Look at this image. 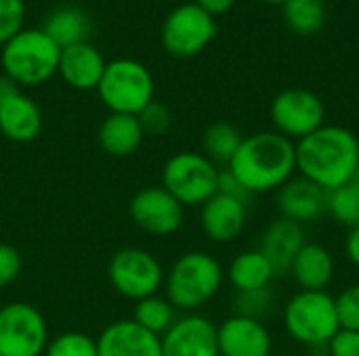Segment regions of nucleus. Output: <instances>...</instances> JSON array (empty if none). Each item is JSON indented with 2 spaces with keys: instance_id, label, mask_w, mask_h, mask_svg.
<instances>
[{
  "instance_id": "obj_1",
  "label": "nucleus",
  "mask_w": 359,
  "mask_h": 356,
  "mask_svg": "<svg viewBox=\"0 0 359 356\" xmlns=\"http://www.w3.org/2000/svg\"><path fill=\"white\" fill-rule=\"evenodd\" d=\"M227 172L248 195L278 191L297 174V143L276 130L244 136Z\"/></svg>"
},
{
  "instance_id": "obj_2",
  "label": "nucleus",
  "mask_w": 359,
  "mask_h": 356,
  "mask_svg": "<svg viewBox=\"0 0 359 356\" xmlns=\"http://www.w3.org/2000/svg\"><path fill=\"white\" fill-rule=\"evenodd\" d=\"M359 168V138L343 126L324 124L297 143V174L326 193L347 185Z\"/></svg>"
},
{
  "instance_id": "obj_3",
  "label": "nucleus",
  "mask_w": 359,
  "mask_h": 356,
  "mask_svg": "<svg viewBox=\"0 0 359 356\" xmlns=\"http://www.w3.org/2000/svg\"><path fill=\"white\" fill-rule=\"evenodd\" d=\"M225 269L206 252H185L179 256L164 277L166 300L177 313H196L206 306L223 287Z\"/></svg>"
},
{
  "instance_id": "obj_4",
  "label": "nucleus",
  "mask_w": 359,
  "mask_h": 356,
  "mask_svg": "<svg viewBox=\"0 0 359 356\" xmlns=\"http://www.w3.org/2000/svg\"><path fill=\"white\" fill-rule=\"evenodd\" d=\"M61 48L44 29H21L0 52L4 76L17 86H38L50 80L59 69Z\"/></svg>"
},
{
  "instance_id": "obj_5",
  "label": "nucleus",
  "mask_w": 359,
  "mask_h": 356,
  "mask_svg": "<svg viewBox=\"0 0 359 356\" xmlns=\"http://www.w3.org/2000/svg\"><path fill=\"white\" fill-rule=\"evenodd\" d=\"M282 319L286 334L307 348H326L341 329L337 300L328 292L299 290L286 302Z\"/></svg>"
},
{
  "instance_id": "obj_6",
  "label": "nucleus",
  "mask_w": 359,
  "mask_h": 356,
  "mask_svg": "<svg viewBox=\"0 0 359 356\" xmlns=\"http://www.w3.org/2000/svg\"><path fill=\"white\" fill-rule=\"evenodd\" d=\"M221 170L204 153H175L162 168V187L183 206L202 208L219 191Z\"/></svg>"
},
{
  "instance_id": "obj_7",
  "label": "nucleus",
  "mask_w": 359,
  "mask_h": 356,
  "mask_svg": "<svg viewBox=\"0 0 359 356\" xmlns=\"http://www.w3.org/2000/svg\"><path fill=\"white\" fill-rule=\"evenodd\" d=\"M151 71L135 59H118L107 63L97 92L111 113L137 115L154 101Z\"/></svg>"
},
{
  "instance_id": "obj_8",
  "label": "nucleus",
  "mask_w": 359,
  "mask_h": 356,
  "mask_svg": "<svg viewBox=\"0 0 359 356\" xmlns=\"http://www.w3.org/2000/svg\"><path fill=\"white\" fill-rule=\"evenodd\" d=\"M107 277L111 287L133 300H145L160 294L164 287V269L160 260L143 248H122L118 250L107 266Z\"/></svg>"
},
{
  "instance_id": "obj_9",
  "label": "nucleus",
  "mask_w": 359,
  "mask_h": 356,
  "mask_svg": "<svg viewBox=\"0 0 359 356\" xmlns=\"http://www.w3.org/2000/svg\"><path fill=\"white\" fill-rule=\"evenodd\" d=\"M46 346L48 327L34 304L8 302L0 308V356H42Z\"/></svg>"
},
{
  "instance_id": "obj_10",
  "label": "nucleus",
  "mask_w": 359,
  "mask_h": 356,
  "mask_svg": "<svg viewBox=\"0 0 359 356\" xmlns=\"http://www.w3.org/2000/svg\"><path fill=\"white\" fill-rule=\"evenodd\" d=\"M269 118L278 134L299 143L324 126L326 107L322 99L307 88H286L271 101Z\"/></svg>"
},
{
  "instance_id": "obj_11",
  "label": "nucleus",
  "mask_w": 359,
  "mask_h": 356,
  "mask_svg": "<svg viewBox=\"0 0 359 356\" xmlns=\"http://www.w3.org/2000/svg\"><path fill=\"white\" fill-rule=\"evenodd\" d=\"M217 36V21L196 2L177 6L162 25V46L177 59L202 52Z\"/></svg>"
},
{
  "instance_id": "obj_12",
  "label": "nucleus",
  "mask_w": 359,
  "mask_h": 356,
  "mask_svg": "<svg viewBox=\"0 0 359 356\" xmlns=\"http://www.w3.org/2000/svg\"><path fill=\"white\" fill-rule=\"evenodd\" d=\"M133 222L154 237L175 235L185 220V208L160 185L137 191L128 204Z\"/></svg>"
},
{
  "instance_id": "obj_13",
  "label": "nucleus",
  "mask_w": 359,
  "mask_h": 356,
  "mask_svg": "<svg viewBox=\"0 0 359 356\" xmlns=\"http://www.w3.org/2000/svg\"><path fill=\"white\" fill-rule=\"evenodd\" d=\"M160 342L162 356H219L217 325L196 313L179 317Z\"/></svg>"
},
{
  "instance_id": "obj_14",
  "label": "nucleus",
  "mask_w": 359,
  "mask_h": 356,
  "mask_svg": "<svg viewBox=\"0 0 359 356\" xmlns=\"http://www.w3.org/2000/svg\"><path fill=\"white\" fill-rule=\"evenodd\" d=\"M246 201L248 199H242L238 195L217 191L200 208V227L204 235L215 243L236 241L246 229V218H248Z\"/></svg>"
},
{
  "instance_id": "obj_15",
  "label": "nucleus",
  "mask_w": 359,
  "mask_h": 356,
  "mask_svg": "<svg viewBox=\"0 0 359 356\" xmlns=\"http://www.w3.org/2000/svg\"><path fill=\"white\" fill-rule=\"evenodd\" d=\"M219 356H271L273 340L263 321L231 315L217 327Z\"/></svg>"
},
{
  "instance_id": "obj_16",
  "label": "nucleus",
  "mask_w": 359,
  "mask_h": 356,
  "mask_svg": "<svg viewBox=\"0 0 359 356\" xmlns=\"http://www.w3.org/2000/svg\"><path fill=\"white\" fill-rule=\"evenodd\" d=\"M280 216L297 225H307L322 218L328 210V193L301 174H294L278 189Z\"/></svg>"
},
{
  "instance_id": "obj_17",
  "label": "nucleus",
  "mask_w": 359,
  "mask_h": 356,
  "mask_svg": "<svg viewBox=\"0 0 359 356\" xmlns=\"http://www.w3.org/2000/svg\"><path fill=\"white\" fill-rule=\"evenodd\" d=\"M97 356H162V342L133 319H122L101 332Z\"/></svg>"
},
{
  "instance_id": "obj_18",
  "label": "nucleus",
  "mask_w": 359,
  "mask_h": 356,
  "mask_svg": "<svg viewBox=\"0 0 359 356\" xmlns=\"http://www.w3.org/2000/svg\"><path fill=\"white\" fill-rule=\"evenodd\" d=\"M105 67L107 61L103 59L101 50L88 42H80L61 48L57 73L76 90H93L99 86Z\"/></svg>"
},
{
  "instance_id": "obj_19",
  "label": "nucleus",
  "mask_w": 359,
  "mask_h": 356,
  "mask_svg": "<svg viewBox=\"0 0 359 356\" xmlns=\"http://www.w3.org/2000/svg\"><path fill=\"white\" fill-rule=\"evenodd\" d=\"M305 243L307 241L303 225H297L280 216L265 229L259 250L267 256L276 275H286L290 273V266Z\"/></svg>"
},
{
  "instance_id": "obj_20",
  "label": "nucleus",
  "mask_w": 359,
  "mask_h": 356,
  "mask_svg": "<svg viewBox=\"0 0 359 356\" xmlns=\"http://www.w3.org/2000/svg\"><path fill=\"white\" fill-rule=\"evenodd\" d=\"M290 275L303 292H328V285L337 275V262L328 248L316 241H307L297 254L290 266Z\"/></svg>"
},
{
  "instance_id": "obj_21",
  "label": "nucleus",
  "mask_w": 359,
  "mask_h": 356,
  "mask_svg": "<svg viewBox=\"0 0 359 356\" xmlns=\"http://www.w3.org/2000/svg\"><path fill=\"white\" fill-rule=\"evenodd\" d=\"M42 130L40 107L21 90L0 101V132L13 143H32Z\"/></svg>"
},
{
  "instance_id": "obj_22",
  "label": "nucleus",
  "mask_w": 359,
  "mask_h": 356,
  "mask_svg": "<svg viewBox=\"0 0 359 356\" xmlns=\"http://www.w3.org/2000/svg\"><path fill=\"white\" fill-rule=\"evenodd\" d=\"M99 145L111 157H128L139 151L145 134L137 115L109 113L99 126Z\"/></svg>"
},
{
  "instance_id": "obj_23",
  "label": "nucleus",
  "mask_w": 359,
  "mask_h": 356,
  "mask_svg": "<svg viewBox=\"0 0 359 356\" xmlns=\"http://www.w3.org/2000/svg\"><path fill=\"white\" fill-rule=\"evenodd\" d=\"M225 275L238 294H248V292L267 290L276 277V271L271 262L267 260V256L257 248V250H246L238 254L229 262Z\"/></svg>"
},
{
  "instance_id": "obj_24",
  "label": "nucleus",
  "mask_w": 359,
  "mask_h": 356,
  "mask_svg": "<svg viewBox=\"0 0 359 356\" xmlns=\"http://www.w3.org/2000/svg\"><path fill=\"white\" fill-rule=\"evenodd\" d=\"M50 40L59 46H72V44H80V42H88L90 36V17L86 15L84 8L74 6V4H65L55 8L42 27Z\"/></svg>"
},
{
  "instance_id": "obj_25",
  "label": "nucleus",
  "mask_w": 359,
  "mask_h": 356,
  "mask_svg": "<svg viewBox=\"0 0 359 356\" xmlns=\"http://www.w3.org/2000/svg\"><path fill=\"white\" fill-rule=\"evenodd\" d=\"M242 141H244V136L240 134V130L233 124L215 122L204 130V136H202L204 155L212 164H227L229 166V162L238 153Z\"/></svg>"
},
{
  "instance_id": "obj_26",
  "label": "nucleus",
  "mask_w": 359,
  "mask_h": 356,
  "mask_svg": "<svg viewBox=\"0 0 359 356\" xmlns=\"http://www.w3.org/2000/svg\"><path fill=\"white\" fill-rule=\"evenodd\" d=\"M177 319H179L177 308L166 300V296L156 294V296L135 302L133 321L156 336H164Z\"/></svg>"
},
{
  "instance_id": "obj_27",
  "label": "nucleus",
  "mask_w": 359,
  "mask_h": 356,
  "mask_svg": "<svg viewBox=\"0 0 359 356\" xmlns=\"http://www.w3.org/2000/svg\"><path fill=\"white\" fill-rule=\"evenodd\" d=\"M282 6L286 25L301 36L318 34L326 21L324 0H286Z\"/></svg>"
},
{
  "instance_id": "obj_28",
  "label": "nucleus",
  "mask_w": 359,
  "mask_h": 356,
  "mask_svg": "<svg viewBox=\"0 0 359 356\" xmlns=\"http://www.w3.org/2000/svg\"><path fill=\"white\" fill-rule=\"evenodd\" d=\"M326 214H330L339 225L345 227H355L359 225V189L355 185L347 183L334 191L328 193V210Z\"/></svg>"
},
{
  "instance_id": "obj_29",
  "label": "nucleus",
  "mask_w": 359,
  "mask_h": 356,
  "mask_svg": "<svg viewBox=\"0 0 359 356\" xmlns=\"http://www.w3.org/2000/svg\"><path fill=\"white\" fill-rule=\"evenodd\" d=\"M42 356H97V340L82 332H65L48 340Z\"/></svg>"
},
{
  "instance_id": "obj_30",
  "label": "nucleus",
  "mask_w": 359,
  "mask_h": 356,
  "mask_svg": "<svg viewBox=\"0 0 359 356\" xmlns=\"http://www.w3.org/2000/svg\"><path fill=\"white\" fill-rule=\"evenodd\" d=\"M137 120L145 136H162L170 130V124H172V115L168 107L158 101H151L149 105H145L137 113Z\"/></svg>"
},
{
  "instance_id": "obj_31",
  "label": "nucleus",
  "mask_w": 359,
  "mask_h": 356,
  "mask_svg": "<svg viewBox=\"0 0 359 356\" xmlns=\"http://www.w3.org/2000/svg\"><path fill=\"white\" fill-rule=\"evenodd\" d=\"M25 4L23 0H0V46L23 29Z\"/></svg>"
},
{
  "instance_id": "obj_32",
  "label": "nucleus",
  "mask_w": 359,
  "mask_h": 356,
  "mask_svg": "<svg viewBox=\"0 0 359 356\" xmlns=\"http://www.w3.org/2000/svg\"><path fill=\"white\" fill-rule=\"evenodd\" d=\"M271 292L267 290H259V292H248V294H238L236 300V315L242 317H250L257 321H263L269 311H271Z\"/></svg>"
},
{
  "instance_id": "obj_33",
  "label": "nucleus",
  "mask_w": 359,
  "mask_h": 356,
  "mask_svg": "<svg viewBox=\"0 0 359 356\" xmlns=\"http://www.w3.org/2000/svg\"><path fill=\"white\" fill-rule=\"evenodd\" d=\"M334 300H337L341 329L359 332V283L345 287Z\"/></svg>"
},
{
  "instance_id": "obj_34",
  "label": "nucleus",
  "mask_w": 359,
  "mask_h": 356,
  "mask_svg": "<svg viewBox=\"0 0 359 356\" xmlns=\"http://www.w3.org/2000/svg\"><path fill=\"white\" fill-rule=\"evenodd\" d=\"M21 254L15 245L0 241V290H6L21 275Z\"/></svg>"
},
{
  "instance_id": "obj_35",
  "label": "nucleus",
  "mask_w": 359,
  "mask_h": 356,
  "mask_svg": "<svg viewBox=\"0 0 359 356\" xmlns=\"http://www.w3.org/2000/svg\"><path fill=\"white\" fill-rule=\"evenodd\" d=\"M328 356H359V332L339 329L326 346Z\"/></svg>"
},
{
  "instance_id": "obj_36",
  "label": "nucleus",
  "mask_w": 359,
  "mask_h": 356,
  "mask_svg": "<svg viewBox=\"0 0 359 356\" xmlns=\"http://www.w3.org/2000/svg\"><path fill=\"white\" fill-rule=\"evenodd\" d=\"M345 256L353 266L359 269V225L351 227L345 237Z\"/></svg>"
},
{
  "instance_id": "obj_37",
  "label": "nucleus",
  "mask_w": 359,
  "mask_h": 356,
  "mask_svg": "<svg viewBox=\"0 0 359 356\" xmlns=\"http://www.w3.org/2000/svg\"><path fill=\"white\" fill-rule=\"evenodd\" d=\"M196 4L204 8L208 15L217 17V15H225L227 10H231L236 0H196Z\"/></svg>"
},
{
  "instance_id": "obj_38",
  "label": "nucleus",
  "mask_w": 359,
  "mask_h": 356,
  "mask_svg": "<svg viewBox=\"0 0 359 356\" xmlns=\"http://www.w3.org/2000/svg\"><path fill=\"white\" fill-rule=\"evenodd\" d=\"M15 92H19V86L8 76H0V101L15 94Z\"/></svg>"
},
{
  "instance_id": "obj_39",
  "label": "nucleus",
  "mask_w": 359,
  "mask_h": 356,
  "mask_svg": "<svg viewBox=\"0 0 359 356\" xmlns=\"http://www.w3.org/2000/svg\"><path fill=\"white\" fill-rule=\"evenodd\" d=\"M349 183H351V185H355V187H358V189H359V168H358V170H355V174L351 176V180H349Z\"/></svg>"
},
{
  "instance_id": "obj_40",
  "label": "nucleus",
  "mask_w": 359,
  "mask_h": 356,
  "mask_svg": "<svg viewBox=\"0 0 359 356\" xmlns=\"http://www.w3.org/2000/svg\"><path fill=\"white\" fill-rule=\"evenodd\" d=\"M261 2H267V4H284L286 0H261Z\"/></svg>"
},
{
  "instance_id": "obj_41",
  "label": "nucleus",
  "mask_w": 359,
  "mask_h": 356,
  "mask_svg": "<svg viewBox=\"0 0 359 356\" xmlns=\"http://www.w3.org/2000/svg\"><path fill=\"white\" fill-rule=\"evenodd\" d=\"M278 356H294V355H278Z\"/></svg>"
}]
</instances>
